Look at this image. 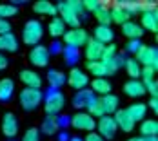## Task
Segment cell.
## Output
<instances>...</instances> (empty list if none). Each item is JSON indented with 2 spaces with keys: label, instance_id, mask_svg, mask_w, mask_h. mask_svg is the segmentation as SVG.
Returning a JSON list of instances; mask_svg holds the SVG:
<instances>
[{
  "label": "cell",
  "instance_id": "obj_19",
  "mask_svg": "<svg viewBox=\"0 0 158 141\" xmlns=\"http://www.w3.org/2000/svg\"><path fill=\"white\" fill-rule=\"evenodd\" d=\"M124 92L129 98H140V96L145 94V87H143V83L140 80H129L124 85Z\"/></svg>",
  "mask_w": 158,
  "mask_h": 141
},
{
  "label": "cell",
  "instance_id": "obj_26",
  "mask_svg": "<svg viewBox=\"0 0 158 141\" xmlns=\"http://www.w3.org/2000/svg\"><path fill=\"white\" fill-rule=\"evenodd\" d=\"M33 11L38 13V15H53L55 16L56 15V6H53L48 0H38V2H35Z\"/></svg>",
  "mask_w": 158,
  "mask_h": 141
},
{
  "label": "cell",
  "instance_id": "obj_13",
  "mask_svg": "<svg viewBox=\"0 0 158 141\" xmlns=\"http://www.w3.org/2000/svg\"><path fill=\"white\" fill-rule=\"evenodd\" d=\"M114 123H116V128H120V130H124V132H131L133 128H135V121L131 119V116L127 114L126 109H118L114 112Z\"/></svg>",
  "mask_w": 158,
  "mask_h": 141
},
{
  "label": "cell",
  "instance_id": "obj_51",
  "mask_svg": "<svg viewBox=\"0 0 158 141\" xmlns=\"http://www.w3.org/2000/svg\"><path fill=\"white\" fill-rule=\"evenodd\" d=\"M143 141H158L156 136H151V138H143Z\"/></svg>",
  "mask_w": 158,
  "mask_h": 141
},
{
  "label": "cell",
  "instance_id": "obj_41",
  "mask_svg": "<svg viewBox=\"0 0 158 141\" xmlns=\"http://www.w3.org/2000/svg\"><path fill=\"white\" fill-rule=\"evenodd\" d=\"M22 141H40V130L38 128H27L22 136Z\"/></svg>",
  "mask_w": 158,
  "mask_h": 141
},
{
  "label": "cell",
  "instance_id": "obj_10",
  "mask_svg": "<svg viewBox=\"0 0 158 141\" xmlns=\"http://www.w3.org/2000/svg\"><path fill=\"white\" fill-rule=\"evenodd\" d=\"M2 132L7 139H15V136L18 134V119L13 112H6L2 116Z\"/></svg>",
  "mask_w": 158,
  "mask_h": 141
},
{
  "label": "cell",
  "instance_id": "obj_25",
  "mask_svg": "<svg viewBox=\"0 0 158 141\" xmlns=\"http://www.w3.org/2000/svg\"><path fill=\"white\" fill-rule=\"evenodd\" d=\"M48 31L53 38H60V36H64V33H65V24H64L58 16H53V20L49 22V25H48Z\"/></svg>",
  "mask_w": 158,
  "mask_h": 141
},
{
  "label": "cell",
  "instance_id": "obj_12",
  "mask_svg": "<svg viewBox=\"0 0 158 141\" xmlns=\"http://www.w3.org/2000/svg\"><path fill=\"white\" fill-rule=\"evenodd\" d=\"M29 62L35 67H46L49 63V51L46 45H35L29 51Z\"/></svg>",
  "mask_w": 158,
  "mask_h": 141
},
{
  "label": "cell",
  "instance_id": "obj_18",
  "mask_svg": "<svg viewBox=\"0 0 158 141\" xmlns=\"http://www.w3.org/2000/svg\"><path fill=\"white\" fill-rule=\"evenodd\" d=\"M122 34H126L129 40H140L142 34H143V29L140 27L138 22L129 20V22H126V24L122 25Z\"/></svg>",
  "mask_w": 158,
  "mask_h": 141
},
{
  "label": "cell",
  "instance_id": "obj_35",
  "mask_svg": "<svg viewBox=\"0 0 158 141\" xmlns=\"http://www.w3.org/2000/svg\"><path fill=\"white\" fill-rule=\"evenodd\" d=\"M95 16H96V22L98 25H109L111 24V15H109V9L107 7H98L95 11Z\"/></svg>",
  "mask_w": 158,
  "mask_h": 141
},
{
  "label": "cell",
  "instance_id": "obj_2",
  "mask_svg": "<svg viewBox=\"0 0 158 141\" xmlns=\"http://www.w3.org/2000/svg\"><path fill=\"white\" fill-rule=\"evenodd\" d=\"M44 36V27L38 20H29L26 25H24V31H22V40L27 44V45H38V42L42 40Z\"/></svg>",
  "mask_w": 158,
  "mask_h": 141
},
{
  "label": "cell",
  "instance_id": "obj_32",
  "mask_svg": "<svg viewBox=\"0 0 158 141\" xmlns=\"http://www.w3.org/2000/svg\"><path fill=\"white\" fill-rule=\"evenodd\" d=\"M87 114H91L93 118H102V116H106V112H104V107H102V103H100V98H93L91 101H89V105H87Z\"/></svg>",
  "mask_w": 158,
  "mask_h": 141
},
{
  "label": "cell",
  "instance_id": "obj_14",
  "mask_svg": "<svg viewBox=\"0 0 158 141\" xmlns=\"http://www.w3.org/2000/svg\"><path fill=\"white\" fill-rule=\"evenodd\" d=\"M104 47L106 45H102L100 42L89 38L85 42V58H87V62H100L102 53H104Z\"/></svg>",
  "mask_w": 158,
  "mask_h": 141
},
{
  "label": "cell",
  "instance_id": "obj_54",
  "mask_svg": "<svg viewBox=\"0 0 158 141\" xmlns=\"http://www.w3.org/2000/svg\"><path fill=\"white\" fill-rule=\"evenodd\" d=\"M7 141H15V139H7Z\"/></svg>",
  "mask_w": 158,
  "mask_h": 141
},
{
  "label": "cell",
  "instance_id": "obj_30",
  "mask_svg": "<svg viewBox=\"0 0 158 141\" xmlns=\"http://www.w3.org/2000/svg\"><path fill=\"white\" fill-rule=\"evenodd\" d=\"M140 132H142L143 138L156 136V134H158V123H156V119H143L142 125H140Z\"/></svg>",
  "mask_w": 158,
  "mask_h": 141
},
{
  "label": "cell",
  "instance_id": "obj_5",
  "mask_svg": "<svg viewBox=\"0 0 158 141\" xmlns=\"http://www.w3.org/2000/svg\"><path fill=\"white\" fill-rule=\"evenodd\" d=\"M69 125L75 127L77 130H84V132H93L96 128L95 118L87 112H77L73 118H69Z\"/></svg>",
  "mask_w": 158,
  "mask_h": 141
},
{
  "label": "cell",
  "instance_id": "obj_22",
  "mask_svg": "<svg viewBox=\"0 0 158 141\" xmlns=\"http://www.w3.org/2000/svg\"><path fill=\"white\" fill-rule=\"evenodd\" d=\"M127 114L131 116V119L136 123V121H143L145 119V114H147V105L145 103H133L127 107Z\"/></svg>",
  "mask_w": 158,
  "mask_h": 141
},
{
  "label": "cell",
  "instance_id": "obj_37",
  "mask_svg": "<svg viewBox=\"0 0 158 141\" xmlns=\"http://www.w3.org/2000/svg\"><path fill=\"white\" fill-rule=\"evenodd\" d=\"M118 54V51H116V45H109L104 47V53H102V58H100V62H109V60H114V56Z\"/></svg>",
  "mask_w": 158,
  "mask_h": 141
},
{
  "label": "cell",
  "instance_id": "obj_50",
  "mask_svg": "<svg viewBox=\"0 0 158 141\" xmlns=\"http://www.w3.org/2000/svg\"><path fill=\"white\" fill-rule=\"evenodd\" d=\"M58 139H60V141H69V136H67L65 132H62V134L58 136Z\"/></svg>",
  "mask_w": 158,
  "mask_h": 141
},
{
  "label": "cell",
  "instance_id": "obj_11",
  "mask_svg": "<svg viewBox=\"0 0 158 141\" xmlns=\"http://www.w3.org/2000/svg\"><path fill=\"white\" fill-rule=\"evenodd\" d=\"M140 27H142L143 31L147 29V31H151V33H156V29H158L156 7H149V9L142 11V15H140Z\"/></svg>",
  "mask_w": 158,
  "mask_h": 141
},
{
  "label": "cell",
  "instance_id": "obj_43",
  "mask_svg": "<svg viewBox=\"0 0 158 141\" xmlns=\"http://www.w3.org/2000/svg\"><path fill=\"white\" fill-rule=\"evenodd\" d=\"M143 44L140 42V40H129L127 42V45H126V51L127 53H131V54H136L138 53V49L142 47Z\"/></svg>",
  "mask_w": 158,
  "mask_h": 141
},
{
  "label": "cell",
  "instance_id": "obj_44",
  "mask_svg": "<svg viewBox=\"0 0 158 141\" xmlns=\"http://www.w3.org/2000/svg\"><path fill=\"white\" fill-rule=\"evenodd\" d=\"M6 33H11V24H9V20L0 18V34H6Z\"/></svg>",
  "mask_w": 158,
  "mask_h": 141
},
{
  "label": "cell",
  "instance_id": "obj_7",
  "mask_svg": "<svg viewBox=\"0 0 158 141\" xmlns=\"http://www.w3.org/2000/svg\"><path fill=\"white\" fill-rule=\"evenodd\" d=\"M65 81H67L75 91H82V89L87 87L89 76H87L85 71H82V69H78V67H73V69L69 71V74L65 76Z\"/></svg>",
  "mask_w": 158,
  "mask_h": 141
},
{
  "label": "cell",
  "instance_id": "obj_4",
  "mask_svg": "<svg viewBox=\"0 0 158 141\" xmlns=\"http://www.w3.org/2000/svg\"><path fill=\"white\" fill-rule=\"evenodd\" d=\"M64 42H65V47H75V49H78V47L85 45V42L89 40V34L85 29H82V27H75V29H69V31L64 33Z\"/></svg>",
  "mask_w": 158,
  "mask_h": 141
},
{
  "label": "cell",
  "instance_id": "obj_9",
  "mask_svg": "<svg viewBox=\"0 0 158 141\" xmlns=\"http://www.w3.org/2000/svg\"><path fill=\"white\" fill-rule=\"evenodd\" d=\"M56 13H60V20H62L65 25H69L71 29H75V27H80V16L75 15L73 11H71V7L67 6V2H58L56 4Z\"/></svg>",
  "mask_w": 158,
  "mask_h": 141
},
{
  "label": "cell",
  "instance_id": "obj_20",
  "mask_svg": "<svg viewBox=\"0 0 158 141\" xmlns=\"http://www.w3.org/2000/svg\"><path fill=\"white\" fill-rule=\"evenodd\" d=\"M95 98V94L91 92L89 89H82L78 92L75 94V98H73V107L75 109H87V105H89V101Z\"/></svg>",
  "mask_w": 158,
  "mask_h": 141
},
{
  "label": "cell",
  "instance_id": "obj_36",
  "mask_svg": "<svg viewBox=\"0 0 158 141\" xmlns=\"http://www.w3.org/2000/svg\"><path fill=\"white\" fill-rule=\"evenodd\" d=\"M18 13V7L13 4H0V18L2 20H7L11 16H15Z\"/></svg>",
  "mask_w": 158,
  "mask_h": 141
},
{
  "label": "cell",
  "instance_id": "obj_48",
  "mask_svg": "<svg viewBox=\"0 0 158 141\" xmlns=\"http://www.w3.org/2000/svg\"><path fill=\"white\" fill-rule=\"evenodd\" d=\"M147 107L153 110V112H158V100H156V98H151V100H149V105H147Z\"/></svg>",
  "mask_w": 158,
  "mask_h": 141
},
{
  "label": "cell",
  "instance_id": "obj_15",
  "mask_svg": "<svg viewBox=\"0 0 158 141\" xmlns=\"http://www.w3.org/2000/svg\"><path fill=\"white\" fill-rule=\"evenodd\" d=\"M20 80L22 83L27 87V89H40L42 87V78L36 71H31V69H24L20 71Z\"/></svg>",
  "mask_w": 158,
  "mask_h": 141
},
{
  "label": "cell",
  "instance_id": "obj_6",
  "mask_svg": "<svg viewBox=\"0 0 158 141\" xmlns=\"http://www.w3.org/2000/svg\"><path fill=\"white\" fill-rule=\"evenodd\" d=\"M138 65H143V67H155L156 69V62H158V53H156V47H147L142 45L138 49V53L135 54Z\"/></svg>",
  "mask_w": 158,
  "mask_h": 141
},
{
  "label": "cell",
  "instance_id": "obj_33",
  "mask_svg": "<svg viewBox=\"0 0 158 141\" xmlns=\"http://www.w3.org/2000/svg\"><path fill=\"white\" fill-rule=\"evenodd\" d=\"M126 71H127V74L131 76V80H136V78H140V65H138V62L135 60V58H127L126 60Z\"/></svg>",
  "mask_w": 158,
  "mask_h": 141
},
{
  "label": "cell",
  "instance_id": "obj_28",
  "mask_svg": "<svg viewBox=\"0 0 158 141\" xmlns=\"http://www.w3.org/2000/svg\"><path fill=\"white\" fill-rule=\"evenodd\" d=\"M109 15H111V22H114V24H120V25H124L126 22L131 20V15L124 11L122 7H118V6H114L113 9H109Z\"/></svg>",
  "mask_w": 158,
  "mask_h": 141
},
{
  "label": "cell",
  "instance_id": "obj_42",
  "mask_svg": "<svg viewBox=\"0 0 158 141\" xmlns=\"http://www.w3.org/2000/svg\"><path fill=\"white\" fill-rule=\"evenodd\" d=\"M143 87H145V92L151 94V98H156V94H158V83H156V80H151V81L143 83Z\"/></svg>",
  "mask_w": 158,
  "mask_h": 141
},
{
  "label": "cell",
  "instance_id": "obj_1",
  "mask_svg": "<svg viewBox=\"0 0 158 141\" xmlns=\"http://www.w3.org/2000/svg\"><path fill=\"white\" fill-rule=\"evenodd\" d=\"M42 100H44V109H46L48 116H56L65 105V96L56 89H51L46 94V98H42Z\"/></svg>",
  "mask_w": 158,
  "mask_h": 141
},
{
  "label": "cell",
  "instance_id": "obj_46",
  "mask_svg": "<svg viewBox=\"0 0 158 141\" xmlns=\"http://www.w3.org/2000/svg\"><path fill=\"white\" fill-rule=\"evenodd\" d=\"M84 141H106L102 136H98L96 132H87V136H85V139Z\"/></svg>",
  "mask_w": 158,
  "mask_h": 141
},
{
  "label": "cell",
  "instance_id": "obj_31",
  "mask_svg": "<svg viewBox=\"0 0 158 141\" xmlns=\"http://www.w3.org/2000/svg\"><path fill=\"white\" fill-rule=\"evenodd\" d=\"M85 69L89 71V74H93L95 78H106L107 72H106V67L102 62H87L85 63Z\"/></svg>",
  "mask_w": 158,
  "mask_h": 141
},
{
  "label": "cell",
  "instance_id": "obj_34",
  "mask_svg": "<svg viewBox=\"0 0 158 141\" xmlns=\"http://www.w3.org/2000/svg\"><path fill=\"white\" fill-rule=\"evenodd\" d=\"M62 53H64L65 62L69 63V65L78 63V60H80V51H78V49H75V47H64Z\"/></svg>",
  "mask_w": 158,
  "mask_h": 141
},
{
  "label": "cell",
  "instance_id": "obj_45",
  "mask_svg": "<svg viewBox=\"0 0 158 141\" xmlns=\"http://www.w3.org/2000/svg\"><path fill=\"white\" fill-rule=\"evenodd\" d=\"M62 44H58V42H55V44H51V47H49V54H60L62 53Z\"/></svg>",
  "mask_w": 158,
  "mask_h": 141
},
{
  "label": "cell",
  "instance_id": "obj_16",
  "mask_svg": "<svg viewBox=\"0 0 158 141\" xmlns=\"http://www.w3.org/2000/svg\"><path fill=\"white\" fill-rule=\"evenodd\" d=\"M18 40L13 33H6V34H0V53H16L18 51Z\"/></svg>",
  "mask_w": 158,
  "mask_h": 141
},
{
  "label": "cell",
  "instance_id": "obj_17",
  "mask_svg": "<svg viewBox=\"0 0 158 141\" xmlns=\"http://www.w3.org/2000/svg\"><path fill=\"white\" fill-rule=\"evenodd\" d=\"M93 34H95L93 40L100 42L102 45H109L111 42H113V38H114V33H113V29H111L109 25H96Z\"/></svg>",
  "mask_w": 158,
  "mask_h": 141
},
{
  "label": "cell",
  "instance_id": "obj_23",
  "mask_svg": "<svg viewBox=\"0 0 158 141\" xmlns=\"http://www.w3.org/2000/svg\"><path fill=\"white\" fill-rule=\"evenodd\" d=\"M15 92V81L11 78L0 80V101H9Z\"/></svg>",
  "mask_w": 158,
  "mask_h": 141
},
{
  "label": "cell",
  "instance_id": "obj_40",
  "mask_svg": "<svg viewBox=\"0 0 158 141\" xmlns=\"http://www.w3.org/2000/svg\"><path fill=\"white\" fill-rule=\"evenodd\" d=\"M155 72H156L155 67H142V69H140V76L143 78L142 83H147V81L155 80Z\"/></svg>",
  "mask_w": 158,
  "mask_h": 141
},
{
  "label": "cell",
  "instance_id": "obj_39",
  "mask_svg": "<svg viewBox=\"0 0 158 141\" xmlns=\"http://www.w3.org/2000/svg\"><path fill=\"white\" fill-rule=\"evenodd\" d=\"M82 6H84V11H85V13H87V11H89V13H95L98 7H102V2H100V0H84Z\"/></svg>",
  "mask_w": 158,
  "mask_h": 141
},
{
  "label": "cell",
  "instance_id": "obj_47",
  "mask_svg": "<svg viewBox=\"0 0 158 141\" xmlns=\"http://www.w3.org/2000/svg\"><path fill=\"white\" fill-rule=\"evenodd\" d=\"M56 123H58V128L60 127H67L69 125V118L67 116H56Z\"/></svg>",
  "mask_w": 158,
  "mask_h": 141
},
{
  "label": "cell",
  "instance_id": "obj_21",
  "mask_svg": "<svg viewBox=\"0 0 158 141\" xmlns=\"http://www.w3.org/2000/svg\"><path fill=\"white\" fill-rule=\"evenodd\" d=\"M100 103L104 107V112L109 116V114H114L118 110V105H120V100L118 96L114 94H106V96H100Z\"/></svg>",
  "mask_w": 158,
  "mask_h": 141
},
{
  "label": "cell",
  "instance_id": "obj_27",
  "mask_svg": "<svg viewBox=\"0 0 158 141\" xmlns=\"http://www.w3.org/2000/svg\"><path fill=\"white\" fill-rule=\"evenodd\" d=\"M48 81L53 89L58 91L64 83H65V74H64L62 71H58V69H51L48 72Z\"/></svg>",
  "mask_w": 158,
  "mask_h": 141
},
{
  "label": "cell",
  "instance_id": "obj_38",
  "mask_svg": "<svg viewBox=\"0 0 158 141\" xmlns=\"http://www.w3.org/2000/svg\"><path fill=\"white\" fill-rule=\"evenodd\" d=\"M67 6H69L71 11H73L75 15H78L80 18L85 13V11H84V6H82V0H67Z\"/></svg>",
  "mask_w": 158,
  "mask_h": 141
},
{
  "label": "cell",
  "instance_id": "obj_53",
  "mask_svg": "<svg viewBox=\"0 0 158 141\" xmlns=\"http://www.w3.org/2000/svg\"><path fill=\"white\" fill-rule=\"evenodd\" d=\"M69 141H84V139H80V138H77V136H75V138H69Z\"/></svg>",
  "mask_w": 158,
  "mask_h": 141
},
{
  "label": "cell",
  "instance_id": "obj_52",
  "mask_svg": "<svg viewBox=\"0 0 158 141\" xmlns=\"http://www.w3.org/2000/svg\"><path fill=\"white\" fill-rule=\"evenodd\" d=\"M127 141H143V138H131V139H127Z\"/></svg>",
  "mask_w": 158,
  "mask_h": 141
},
{
  "label": "cell",
  "instance_id": "obj_3",
  "mask_svg": "<svg viewBox=\"0 0 158 141\" xmlns=\"http://www.w3.org/2000/svg\"><path fill=\"white\" fill-rule=\"evenodd\" d=\"M42 91L40 89H24L20 96H18V100H20V105H22V109L24 110H35L40 103H42Z\"/></svg>",
  "mask_w": 158,
  "mask_h": 141
},
{
  "label": "cell",
  "instance_id": "obj_29",
  "mask_svg": "<svg viewBox=\"0 0 158 141\" xmlns=\"http://www.w3.org/2000/svg\"><path fill=\"white\" fill-rule=\"evenodd\" d=\"M46 136H55L58 132V123H56V116H46V119L42 121V128H40Z\"/></svg>",
  "mask_w": 158,
  "mask_h": 141
},
{
  "label": "cell",
  "instance_id": "obj_24",
  "mask_svg": "<svg viewBox=\"0 0 158 141\" xmlns=\"http://www.w3.org/2000/svg\"><path fill=\"white\" fill-rule=\"evenodd\" d=\"M91 92L100 96L111 94V81L107 78H95L91 81Z\"/></svg>",
  "mask_w": 158,
  "mask_h": 141
},
{
  "label": "cell",
  "instance_id": "obj_49",
  "mask_svg": "<svg viewBox=\"0 0 158 141\" xmlns=\"http://www.w3.org/2000/svg\"><path fill=\"white\" fill-rule=\"evenodd\" d=\"M7 58H6V54H2V53H0V71H4V69H6V67H7Z\"/></svg>",
  "mask_w": 158,
  "mask_h": 141
},
{
  "label": "cell",
  "instance_id": "obj_8",
  "mask_svg": "<svg viewBox=\"0 0 158 141\" xmlns=\"http://www.w3.org/2000/svg\"><path fill=\"white\" fill-rule=\"evenodd\" d=\"M96 128H98V136H102L104 139H113L114 138V134H116V123H114V119L111 118V116H102V118H98V121H96Z\"/></svg>",
  "mask_w": 158,
  "mask_h": 141
}]
</instances>
